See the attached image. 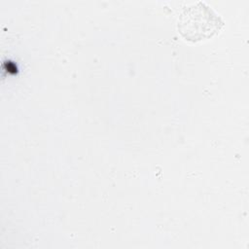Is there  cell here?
Instances as JSON below:
<instances>
[{"label":"cell","mask_w":249,"mask_h":249,"mask_svg":"<svg viewBox=\"0 0 249 249\" xmlns=\"http://www.w3.org/2000/svg\"><path fill=\"white\" fill-rule=\"evenodd\" d=\"M222 22L220 18L202 2L191 5L182 12L179 30L189 40H200L216 32Z\"/></svg>","instance_id":"cell-1"}]
</instances>
